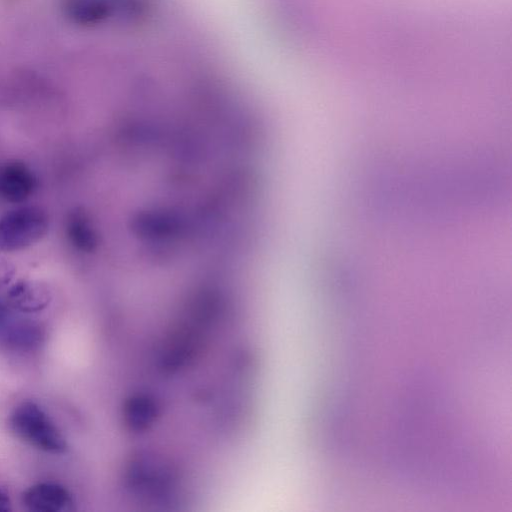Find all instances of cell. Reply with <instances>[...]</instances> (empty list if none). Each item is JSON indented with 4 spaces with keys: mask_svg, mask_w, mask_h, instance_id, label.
Listing matches in <instances>:
<instances>
[{
    "mask_svg": "<svg viewBox=\"0 0 512 512\" xmlns=\"http://www.w3.org/2000/svg\"><path fill=\"white\" fill-rule=\"evenodd\" d=\"M9 427L16 437L41 451L62 454L67 450L64 436L35 402L16 406L10 414Z\"/></svg>",
    "mask_w": 512,
    "mask_h": 512,
    "instance_id": "6da1fadb",
    "label": "cell"
},
{
    "mask_svg": "<svg viewBox=\"0 0 512 512\" xmlns=\"http://www.w3.org/2000/svg\"><path fill=\"white\" fill-rule=\"evenodd\" d=\"M49 218L38 206L11 210L0 218V251L23 250L40 241L47 233Z\"/></svg>",
    "mask_w": 512,
    "mask_h": 512,
    "instance_id": "7a4b0ae2",
    "label": "cell"
},
{
    "mask_svg": "<svg viewBox=\"0 0 512 512\" xmlns=\"http://www.w3.org/2000/svg\"><path fill=\"white\" fill-rule=\"evenodd\" d=\"M22 502L30 511L35 512H70L75 502L72 494L57 483H38L22 493Z\"/></svg>",
    "mask_w": 512,
    "mask_h": 512,
    "instance_id": "3957f363",
    "label": "cell"
},
{
    "mask_svg": "<svg viewBox=\"0 0 512 512\" xmlns=\"http://www.w3.org/2000/svg\"><path fill=\"white\" fill-rule=\"evenodd\" d=\"M52 295L48 286L36 280H19L7 291L6 302L22 313H36L45 309Z\"/></svg>",
    "mask_w": 512,
    "mask_h": 512,
    "instance_id": "277c9868",
    "label": "cell"
},
{
    "mask_svg": "<svg viewBox=\"0 0 512 512\" xmlns=\"http://www.w3.org/2000/svg\"><path fill=\"white\" fill-rule=\"evenodd\" d=\"M37 186L31 169L21 162H10L0 171V194L9 202L21 203L29 198Z\"/></svg>",
    "mask_w": 512,
    "mask_h": 512,
    "instance_id": "5b68a950",
    "label": "cell"
},
{
    "mask_svg": "<svg viewBox=\"0 0 512 512\" xmlns=\"http://www.w3.org/2000/svg\"><path fill=\"white\" fill-rule=\"evenodd\" d=\"M67 237L71 244L84 253L94 252L99 245V236L92 220L82 208H76L67 217Z\"/></svg>",
    "mask_w": 512,
    "mask_h": 512,
    "instance_id": "8992f818",
    "label": "cell"
},
{
    "mask_svg": "<svg viewBox=\"0 0 512 512\" xmlns=\"http://www.w3.org/2000/svg\"><path fill=\"white\" fill-rule=\"evenodd\" d=\"M15 267L7 262L0 261V287L7 285L13 279Z\"/></svg>",
    "mask_w": 512,
    "mask_h": 512,
    "instance_id": "52a82bcc",
    "label": "cell"
},
{
    "mask_svg": "<svg viewBox=\"0 0 512 512\" xmlns=\"http://www.w3.org/2000/svg\"><path fill=\"white\" fill-rule=\"evenodd\" d=\"M12 310L13 309L8 305L7 302L0 299V331L15 316Z\"/></svg>",
    "mask_w": 512,
    "mask_h": 512,
    "instance_id": "ba28073f",
    "label": "cell"
},
{
    "mask_svg": "<svg viewBox=\"0 0 512 512\" xmlns=\"http://www.w3.org/2000/svg\"><path fill=\"white\" fill-rule=\"evenodd\" d=\"M11 510V501L7 493L0 489V512Z\"/></svg>",
    "mask_w": 512,
    "mask_h": 512,
    "instance_id": "9c48e42d",
    "label": "cell"
}]
</instances>
